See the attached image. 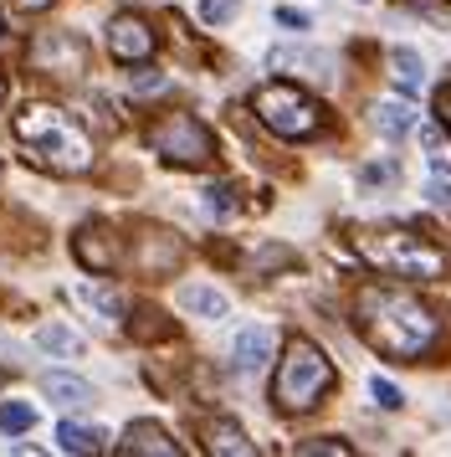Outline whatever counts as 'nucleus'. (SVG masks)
<instances>
[{
  "label": "nucleus",
  "mask_w": 451,
  "mask_h": 457,
  "mask_svg": "<svg viewBox=\"0 0 451 457\" xmlns=\"http://www.w3.org/2000/svg\"><path fill=\"white\" fill-rule=\"evenodd\" d=\"M46 395L57 401V406H67V411H78V406H93V386L82 380V375H62V370H52L46 380Z\"/></svg>",
  "instance_id": "15"
},
{
  "label": "nucleus",
  "mask_w": 451,
  "mask_h": 457,
  "mask_svg": "<svg viewBox=\"0 0 451 457\" xmlns=\"http://www.w3.org/2000/svg\"><path fill=\"white\" fill-rule=\"evenodd\" d=\"M31 72H52V78H82L87 72V42L78 31H41L31 52H26Z\"/></svg>",
  "instance_id": "7"
},
{
  "label": "nucleus",
  "mask_w": 451,
  "mask_h": 457,
  "mask_svg": "<svg viewBox=\"0 0 451 457\" xmlns=\"http://www.w3.org/2000/svg\"><path fill=\"white\" fill-rule=\"evenodd\" d=\"M11 134L26 145V154L37 165L57 170V175H87L93 170V134L57 104H31L26 113H16Z\"/></svg>",
  "instance_id": "2"
},
{
  "label": "nucleus",
  "mask_w": 451,
  "mask_h": 457,
  "mask_svg": "<svg viewBox=\"0 0 451 457\" xmlns=\"http://www.w3.org/2000/svg\"><path fill=\"white\" fill-rule=\"evenodd\" d=\"M359 180H365V186H390V180H400V170L385 160V165H365L359 170Z\"/></svg>",
  "instance_id": "28"
},
{
  "label": "nucleus",
  "mask_w": 451,
  "mask_h": 457,
  "mask_svg": "<svg viewBox=\"0 0 451 457\" xmlns=\"http://www.w3.org/2000/svg\"><path fill=\"white\" fill-rule=\"evenodd\" d=\"M328 391H333L328 354L313 339H287V354H283V365H277V380H272V406L298 416V411H313Z\"/></svg>",
  "instance_id": "3"
},
{
  "label": "nucleus",
  "mask_w": 451,
  "mask_h": 457,
  "mask_svg": "<svg viewBox=\"0 0 451 457\" xmlns=\"http://www.w3.org/2000/svg\"><path fill=\"white\" fill-rule=\"evenodd\" d=\"M406 5H430V0H406Z\"/></svg>",
  "instance_id": "34"
},
{
  "label": "nucleus",
  "mask_w": 451,
  "mask_h": 457,
  "mask_svg": "<svg viewBox=\"0 0 451 457\" xmlns=\"http://www.w3.org/2000/svg\"><path fill=\"white\" fill-rule=\"evenodd\" d=\"M37 345L46 354H57V360H78L82 354V334L67 329V324H41L37 329Z\"/></svg>",
  "instance_id": "18"
},
{
  "label": "nucleus",
  "mask_w": 451,
  "mask_h": 457,
  "mask_svg": "<svg viewBox=\"0 0 451 457\" xmlns=\"http://www.w3.org/2000/svg\"><path fill=\"white\" fill-rule=\"evenodd\" d=\"M119 453H128V457H180V442L164 432L160 421H134V427L123 432Z\"/></svg>",
  "instance_id": "10"
},
{
  "label": "nucleus",
  "mask_w": 451,
  "mask_h": 457,
  "mask_svg": "<svg viewBox=\"0 0 451 457\" xmlns=\"http://www.w3.org/2000/svg\"><path fill=\"white\" fill-rule=\"evenodd\" d=\"M72 252H78L82 268H93L102 278V272H113L123 262V237L113 227H102V221H87V227L72 237Z\"/></svg>",
  "instance_id": "8"
},
{
  "label": "nucleus",
  "mask_w": 451,
  "mask_h": 457,
  "mask_svg": "<svg viewBox=\"0 0 451 457\" xmlns=\"http://www.w3.org/2000/svg\"><path fill=\"white\" fill-rule=\"evenodd\" d=\"M144 242H149V252L139 257L144 272H169L175 262H180V242H175L169 231H154V237H144Z\"/></svg>",
  "instance_id": "19"
},
{
  "label": "nucleus",
  "mask_w": 451,
  "mask_h": 457,
  "mask_svg": "<svg viewBox=\"0 0 451 457\" xmlns=\"http://www.w3.org/2000/svg\"><path fill=\"white\" fill-rule=\"evenodd\" d=\"M0 380H5V370H0Z\"/></svg>",
  "instance_id": "35"
},
{
  "label": "nucleus",
  "mask_w": 451,
  "mask_h": 457,
  "mask_svg": "<svg viewBox=\"0 0 451 457\" xmlns=\"http://www.w3.org/2000/svg\"><path fill=\"white\" fill-rule=\"evenodd\" d=\"M390 78H395V87H400V93H421V87H426V62H421V52H415V46H395V52H390Z\"/></svg>",
  "instance_id": "14"
},
{
  "label": "nucleus",
  "mask_w": 451,
  "mask_h": 457,
  "mask_svg": "<svg viewBox=\"0 0 451 457\" xmlns=\"http://www.w3.org/2000/svg\"><path fill=\"white\" fill-rule=\"evenodd\" d=\"M369 395H374V401H380L385 411H400V406H406V395L395 391V386H390L385 375H374V380H369Z\"/></svg>",
  "instance_id": "23"
},
{
  "label": "nucleus",
  "mask_w": 451,
  "mask_h": 457,
  "mask_svg": "<svg viewBox=\"0 0 451 457\" xmlns=\"http://www.w3.org/2000/svg\"><path fill=\"white\" fill-rule=\"evenodd\" d=\"M354 329L365 334L369 350L390 354V360H421V354L441 339V319L430 303H421L406 288H365L354 303Z\"/></svg>",
  "instance_id": "1"
},
{
  "label": "nucleus",
  "mask_w": 451,
  "mask_h": 457,
  "mask_svg": "<svg viewBox=\"0 0 451 457\" xmlns=\"http://www.w3.org/2000/svg\"><path fill=\"white\" fill-rule=\"evenodd\" d=\"M72 293H78V303H87L93 313H102L108 324H119V319H123V298L108 288V283H98V272H93V283H78Z\"/></svg>",
  "instance_id": "16"
},
{
  "label": "nucleus",
  "mask_w": 451,
  "mask_h": 457,
  "mask_svg": "<svg viewBox=\"0 0 451 457\" xmlns=\"http://www.w3.org/2000/svg\"><path fill=\"white\" fill-rule=\"evenodd\" d=\"M175 298H180V309L195 313V319H226V313H231V298H226L221 288H210V283H184Z\"/></svg>",
  "instance_id": "12"
},
{
  "label": "nucleus",
  "mask_w": 451,
  "mask_h": 457,
  "mask_svg": "<svg viewBox=\"0 0 451 457\" xmlns=\"http://www.w3.org/2000/svg\"><path fill=\"white\" fill-rule=\"evenodd\" d=\"M298 453L313 457V453H324V457H348V442H339V436H318V442H298Z\"/></svg>",
  "instance_id": "26"
},
{
  "label": "nucleus",
  "mask_w": 451,
  "mask_h": 457,
  "mask_svg": "<svg viewBox=\"0 0 451 457\" xmlns=\"http://www.w3.org/2000/svg\"><path fill=\"white\" fill-rule=\"evenodd\" d=\"M0 104H5V78H0Z\"/></svg>",
  "instance_id": "33"
},
{
  "label": "nucleus",
  "mask_w": 451,
  "mask_h": 457,
  "mask_svg": "<svg viewBox=\"0 0 451 457\" xmlns=\"http://www.w3.org/2000/svg\"><path fill=\"white\" fill-rule=\"evenodd\" d=\"M205 447H210V453L216 457H251L257 453V447H251V442H246V432L242 427H236V421H205Z\"/></svg>",
  "instance_id": "13"
},
{
  "label": "nucleus",
  "mask_w": 451,
  "mask_h": 457,
  "mask_svg": "<svg viewBox=\"0 0 451 457\" xmlns=\"http://www.w3.org/2000/svg\"><path fill=\"white\" fill-rule=\"evenodd\" d=\"M102 442V427H78V421H62L57 427V447L62 453H98Z\"/></svg>",
  "instance_id": "20"
},
{
  "label": "nucleus",
  "mask_w": 451,
  "mask_h": 457,
  "mask_svg": "<svg viewBox=\"0 0 451 457\" xmlns=\"http://www.w3.org/2000/svg\"><path fill=\"white\" fill-rule=\"evenodd\" d=\"M277 21H283V26H298V31H303L308 16H303V11H277Z\"/></svg>",
  "instance_id": "31"
},
{
  "label": "nucleus",
  "mask_w": 451,
  "mask_h": 457,
  "mask_svg": "<svg viewBox=\"0 0 451 457\" xmlns=\"http://www.w3.org/2000/svg\"><path fill=\"white\" fill-rule=\"evenodd\" d=\"M231 195H236L231 186H210V190H205V211H210V216H231V211H236Z\"/></svg>",
  "instance_id": "25"
},
{
  "label": "nucleus",
  "mask_w": 451,
  "mask_h": 457,
  "mask_svg": "<svg viewBox=\"0 0 451 457\" xmlns=\"http://www.w3.org/2000/svg\"><path fill=\"white\" fill-rule=\"evenodd\" d=\"M128 87H134V93H160V87H164V72H154V67L139 62V72H128Z\"/></svg>",
  "instance_id": "27"
},
{
  "label": "nucleus",
  "mask_w": 451,
  "mask_h": 457,
  "mask_svg": "<svg viewBox=\"0 0 451 457\" xmlns=\"http://www.w3.org/2000/svg\"><path fill=\"white\" fill-rule=\"evenodd\" d=\"M266 62H272V67H318L324 78H328V67H333V62L324 57V52H308V46H277V52H272Z\"/></svg>",
  "instance_id": "22"
},
{
  "label": "nucleus",
  "mask_w": 451,
  "mask_h": 457,
  "mask_svg": "<svg viewBox=\"0 0 451 457\" xmlns=\"http://www.w3.org/2000/svg\"><path fill=\"white\" fill-rule=\"evenodd\" d=\"M236 16V0H201V21L205 26H226Z\"/></svg>",
  "instance_id": "24"
},
{
  "label": "nucleus",
  "mask_w": 451,
  "mask_h": 457,
  "mask_svg": "<svg viewBox=\"0 0 451 457\" xmlns=\"http://www.w3.org/2000/svg\"><path fill=\"white\" fill-rule=\"evenodd\" d=\"M272 350H277V334L266 329V324H246L236 334V345H231V365L236 370H262L266 360H272Z\"/></svg>",
  "instance_id": "11"
},
{
  "label": "nucleus",
  "mask_w": 451,
  "mask_h": 457,
  "mask_svg": "<svg viewBox=\"0 0 451 457\" xmlns=\"http://www.w3.org/2000/svg\"><path fill=\"white\" fill-rule=\"evenodd\" d=\"M354 247L369 268L390 272V278H441L447 272V257L441 247H430L426 237H415L406 227H380V231H359Z\"/></svg>",
  "instance_id": "4"
},
{
  "label": "nucleus",
  "mask_w": 451,
  "mask_h": 457,
  "mask_svg": "<svg viewBox=\"0 0 451 457\" xmlns=\"http://www.w3.org/2000/svg\"><path fill=\"white\" fill-rule=\"evenodd\" d=\"M149 149L160 154V160H169V165H184V170H195L205 165L210 154H216V134L195 119V113H164V119H154L149 124Z\"/></svg>",
  "instance_id": "6"
},
{
  "label": "nucleus",
  "mask_w": 451,
  "mask_h": 457,
  "mask_svg": "<svg viewBox=\"0 0 451 457\" xmlns=\"http://www.w3.org/2000/svg\"><path fill=\"white\" fill-rule=\"evenodd\" d=\"M436 113H441V124L451 129V83L441 87V93H436Z\"/></svg>",
  "instance_id": "30"
},
{
  "label": "nucleus",
  "mask_w": 451,
  "mask_h": 457,
  "mask_svg": "<svg viewBox=\"0 0 451 457\" xmlns=\"http://www.w3.org/2000/svg\"><path fill=\"white\" fill-rule=\"evenodd\" d=\"M374 129L385 139H406L410 129H415V113H410L406 98H385V104H374Z\"/></svg>",
  "instance_id": "17"
},
{
  "label": "nucleus",
  "mask_w": 451,
  "mask_h": 457,
  "mask_svg": "<svg viewBox=\"0 0 451 457\" xmlns=\"http://www.w3.org/2000/svg\"><path fill=\"white\" fill-rule=\"evenodd\" d=\"M154 46H160V37H154V26L144 21V16H113L108 21V52L119 57V62H149L154 57Z\"/></svg>",
  "instance_id": "9"
},
{
  "label": "nucleus",
  "mask_w": 451,
  "mask_h": 457,
  "mask_svg": "<svg viewBox=\"0 0 451 457\" xmlns=\"http://www.w3.org/2000/svg\"><path fill=\"white\" fill-rule=\"evenodd\" d=\"M251 108L277 139H313L324 129V108L313 104L298 83H262L251 93Z\"/></svg>",
  "instance_id": "5"
},
{
  "label": "nucleus",
  "mask_w": 451,
  "mask_h": 457,
  "mask_svg": "<svg viewBox=\"0 0 451 457\" xmlns=\"http://www.w3.org/2000/svg\"><path fill=\"white\" fill-rule=\"evenodd\" d=\"M11 5H16V11H31V16H37V11H46L52 0H11Z\"/></svg>",
  "instance_id": "32"
},
{
  "label": "nucleus",
  "mask_w": 451,
  "mask_h": 457,
  "mask_svg": "<svg viewBox=\"0 0 451 457\" xmlns=\"http://www.w3.org/2000/svg\"><path fill=\"white\" fill-rule=\"evenodd\" d=\"M37 427V406L31 401H0V432L5 436H20Z\"/></svg>",
  "instance_id": "21"
},
{
  "label": "nucleus",
  "mask_w": 451,
  "mask_h": 457,
  "mask_svg": "<svg viewBox=\"0 0 451 457\" xmlns=\"http://www.w3.org/2000/svg\"><path fill=\"white\" fill-rule=\"evenodd\" d=\"M426 201H430V206H441V211H451V180H441V175H436V180L426 186Z\"/></svg>",
  "instance_id": "29"
}]
</instances>
